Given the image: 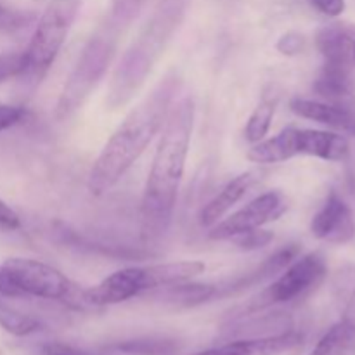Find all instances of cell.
<instances>
[{
  "mask_svg": "<svg viewBox=\"0 0 355 355\" xmlns=\"http://www.w3.org/2000/svg\"><path fill=\"white\" fill-rule=\"evenodd\" d=\"M194 123V101L184 96L170 104L162 137L153 158L141 205L144 241H158L168 231L175 211L179 187L186 170Z\"/></svg>",
  "mask_w": 355,
  "mask_h": 355,
  "instance_id": "cell-1",
  "label": "cell"
},
{
  "mask_svg": "<svg viewBox=\"0 0 355 355\" xmlns=\"http://www.w3.org/2000/svg\"><path fill=\"white\" fill-rule=\"evenodd\" d=\"M179 83V76L168 73L153 92L125 116L90 170L89 191L94 196H101L116 186L125 172L141 158L155 135L162 130Z\"/></svg>",
  "mask_w": 355,
  "mask_h": 355,
  "instance_id": "cell-2",
  "label": "cell"
},
{
  "mask_svg": "<svg viewBox=\"0 0 355 355\" xmlns=\"http://www.w3.org/2000/svg\"><path fill=\"white\" fill-rule=\"evenodd\" d=\"M191 0H158L151 16L121 59L111 82L107 104L111 110L123 106L134 97L146 76L158 62L166 44L182 23Z\"/></svg>",
  "mask_w": 355,
  "mask_h": 355,
  "instance_id": "cell-3",
  "label": "cell"
},
{
  "mask_svg": "<svg viewBox=\"0 0 355 355\" xmlns=\"http://www.w3.org/2000/svg\"><path fill=\"white\" fill-rule=\"evenodd\" d=\"M132 23L127 16L118 12L116 9L111 7L106 21L101 24L99 30L89 44L83 49L78 62L73 68L71 75L68 76V82L64 83L61 97L55 106V118L59 121L66 120L71 116L78 107L82 106L83 101L90 96L94 87L97 85L103 75L106 73L114 52H116V44L120 40V35L123 33L125 28Z\"/></svg>",
  "mask_w": 355,
  "mask_h": 355,
  "instance_id": "cell-4",
  "label": "cell"
},
{
  "mask_svg": "<svg viewBox=\"0 0 355 355\" xmlns=\"http://www.w3.org/2000/svg\"><path fill=\"white\" fill-rule=\"evenodd\" d=\"M23 297L61 302L73 311H96L85 297V288L73 283L61 270L40 260L12 257L2 263Z\"/></svg>",
  "mask_w": 355,
  "mask_h": 355,
  "instance_id": "cell-5",
  "label": "cell"
},
{
  "mask_svg": "<svg viewBox=\"0 0 355 355\" xmlns=\"http://www.w3.org/2000/svg\"><path fill=\"white\" fill-rule=\"evenodd\" d=\"M83 0H49L26 49L28 71H45L58 58Z\"/></svg>",
  "mask_w": 355,
  "mask_h": 355,
  "instance_id": "cell-6",
  "label": "cell"
},
{
  "mask_svg": "<svg viewBox=\"0 0 355 355\" xmlns=\"http://www.w3.org/2000/svg\"><path fill=\"white\" fill-rule=\"evenodd\" d=\"M328 274L326 259L319 252L295 259L279 277L250 305L248 312L260 311L276 304L293 302L321 284Z\"/></svg>",
  "mask_w": 355,
  "mask_h": 355,
  "instance_id": "cell-7",
  "label": "cell"
},
{
  "mask_svg": "<svg viewBox=\"0 0 355 355\" xmlns=\"http://www.w3.org/2000/svg\"><path fill=\"white\" fill-rule=\"evenodd\" d=\"M286 208L288 205L283 194L276 193V191L266 193L250 201L246 207H243L236 214L229 215L225 220L215 224L211 231L208 232V238L214 239V241H227V239L236 238L243 232L262 227L267 222L277 220L286 211Z\"/></svg>",
  "mask_w": 355,
  "mask_h": 355,
  "instance_id": "cell-8",
  "label": "cell"
},
{
  "mask_svg": "<svg viewBox=\"0 0 355 355\" xmlns=\"http://www.w3.org/2000/svg\"><path fill=\"white\" fill-rule=\"evenodd\" d=\"M314 238L329 245H347L355 238V218L347 201L331 191L311 224Z\"/></svg>",
  "mask_w": 355,
  "mask_h": 355,
  "instance_id": "cell-9",
  "label": "cell"
},
{
  "mask_svg": "<svg viewBox=\"0 0 355 355\" xmlns=\"http://www.w3.org/2000/svg\"><path fill=\"white\" fill-rule=\"evenodd\" d=\"M142 291H148L144 267H127L104 277L96 286L85 288V297L94 309H99L130 300Z\"/></svg>",
  "mask_w": 355,
  "mask_h": 355,
  "instance_id": "cell-10",
  "label": "cell"
},
{
  "mask_svg": "<svg viewBox=\"0 0 355 355\" xmlns=\"http://www.w3.org/2000/svg\"><path fill=\"white\" fill-rule=\"evenodd\" d=\"M295 114L328 125L343 134L355 135V97L347 101H318L295 97L290 103Z\"/></svg>",
  "mask_w": 355,
  "mask_h": 355,
  "instance_id": "cell-11",
  "label": "cell"
},
{
  "mask_svg": "<svg viewBox=\"0 0 355 355\" xmlns=\"http://www.w3.org/2000/svg\"><path fill=\"white\" fill-rule=\"evenodd\" d=\"M315 47L326 62L355 69V24L333 21L315 33Z\"/></svg>",
  "mask_w": 355,
  "mask_h": 355,
  "instance_id": "cell-12",
  "label": "cell"
},
{
  "mask_svg": "<svg viewBox=\"0 0 355 355\" xmlns=\"http://www.w3.org/2000/svg\"><path fill=\"white\" fill-rule=\"evenodd\" d=\"M302 342H304V336L291 329V331L279 333V335L234 340L222 347H215V349H208L193 355H281L300 347Z\"/></svg>",
  "mask_w": 355,
  "mask_h": 355,
  "instance_id": "cell-13",
  "label": "cell"
},
{
  "mask_svg": "<svg viewBox=\"0 0 355 355\" xmlns=\"http://www.w3.org/2000/svg\"><path fill=\"white\" fill-rule=\"evenodd\" d=\"M297 156H315L326 162H343L350 155V144L343 135L312 128H297L295 132Z\"/></svg>",
  "mask_w": 355,
  "mask_h": 355,
  "instance_id": "cell-14",
  "label": "cell"
},
{
  "mask_svg": "<svg viewBox=\"0 0 355 355\" xmlns=\"http://www.w3.org/2000/svg\"><path fill=\"white\" fill-rule=\"evenodd\" d=\"M253 180H255V173L253 172H245L241 175L234 177L210 203L205 205L200 215L201 225H205V227H214L215 224H218L220 218L248 193Z\"/></svg>",
  "mask_w": 355,
  "mask_h": 355,
  "instance_id": "cell-15",
  "label": "cell"
},
{
  "mask_svg": "<svg viewBox=\"0 0 355 355\" xmlns=\"http://www.w3.org/2000/svg\"><path fill=\"white\" fill-rule=\"evenodd\" d=\"M205 269H207V266L203 262H198V260L146 266V284H148V290L175 286V284H182L194 279L196 276L203 274Z\"/></svg>",
  "mask_w": 355,
  "mask_h": 355,
  "instance_id": "cell-16",
  "label": "cell"
},
{
  "mask_svg": "<svg viewBox=\"0 0 355 355\" xmlns=\"http://www.w3.org/2000/svg\"><path fill=\"white\" fill-rule=\"evenodd\" d=\"M295 132L297 128L288 127L270 139H262L255 142L246 153V158L260 165L288 162L297 156V144H295Z\"/></svg>",
  "mask_w": 355,
  "mask_h": 355,
  "instance_id": "cell-17",
  "label": "cell"
},
{
  "mask_svg": "<svg viewBox=\"0 0 355 355\" xmlns=\"http://www.w3.org/2000/svg\"><path fill=\"white\" fill-rule=\"evenodd\" d=\"M314 90L324 101H347L355 97L352 69L326 62L314 83Z\"/></svg>",
  "mask_w": 355,
  "mask_h": 355,
  "instance_id": "cell-18",
  "label": "cell"
},
{
  "mask_svg": "<svg viewBox=\"0 0 355 355\" xmlns=\"http://www.w3.org/2000/svg\"><path fill=\"white\" fill-rule=\"evenodd\" d=\"M309 355H355V329L342 319L326 331Z\"/></svg>",
  "mask_w": 355,
  "mask_h": 355,
  "instance_id": "cell-19",
  "label": "cell"
},
{
  "mask_svg": "<svg viewBox=\"0 0 355 355\" xmlns=\"http://www.w3.org/2000/svg\"><path fill=\"white\" fill-rule=\"evenodd\" d=\"M0 328L14 336H28L40 329V321L17 311L0 297Z\"/></svg>",
  "mask_w": 355,
  "mask_h": 355,
  "instance_id": "cell-20",
  "label": "cell"
},
{
  "mask_svg": "<svg viewBox=\"0 0 355 355\" xmlns=\"http://www.w3.org/2000/svg\"><path fill=\"white\" fill-rule=\"evenodd\" d=\"M274 113H276V101H274L272 97L266 96L260 101V104L255 107V111H253L252 116H250L248 123H246V141L252 142V144L262 141L267 135V132H269Z\"/></svg>",
  "mask_w": 355,
  "mask_h": 355,
  "instance_id": "cell-21",
  "label": "cell"
},
{
  "mask_svg": "<svg viewBox=\"0 0 355 355\" xmlns=\"http://www.w3.org/2000/svg\"><path fill=\"white\" fill-rule=\"evenodd\" d=\"M335 290L343 305V321L355 329V266H347L338 270Z\"/></svg>",
  "mask_w": 355,
  "mask_h": 355,
  "instance_id": "cell-22",
  "label": "cell"
},
{
  "mask_svg": "<svg viewBox=\"0 0 355 355\" xmlns=\"http://www.w3.org/2000/svg\"><path fill=\"white\" fill-rule=\"evenodd\" d=\"M114 349L128 355H166L175 350V343L166 338H141L118 343Z\"/></svg>",
  "mask_w": 355,
  "mask_h": 355,
  "instance_id": "cell-23",
  "label": "cell"
},
{
  "mask_svg": "<svg viewBox=\"0 0 355 355\" xmlns=\"http://www.w3.org/2000/svg\"><path fill=\"white\" fill-rule=\"evenodd\" d=\"M28 71V55L24 52H9L0 54V85L9 82L10 78L23 75Z\"/></svg>",
  "mask_w": 355,
  "mask_h": 355,
  "instance_id": "cell-24",
  "label": "cell"
},
{
  "mask_svg": "<svg viewBox=\"0 0 355 355\" xmlns=\"http://www.w3.org/2000/svg\"><path fill=\"white\" fill-rule=\"evenodd\" d=\"M231 241H234L243 250H259L274 241V232L263 231L262 227H259L253 229V231L243 232V234L232 238Z\"/></svg>",
  "mask_w": 355,
  "mask_h": 355,
  "instance_id": "cell-25",
  "label": "cell"
},
{
  "mask_svg": "<svg viewBox=\"0 0 355 355\" xmlns=\"http://www.w3.org/2000/svg\"><path fill=\"white\" fill-rule=\"evenodd\" d=\"M33 17H35L33 14L19 12V10H12L0 6V30L2 31L19 30V28L26 26L30 21H33Z\"/></svg>",
  "mask_w": 355,
  "mask_h": 355,
  "instance_id": "cell-26",
  "label": "cell"
},
{
  "mask_svg": "<svg viewBox=\"0 0 355 355\" xmlns=\"http://www.w3.org/2000/svg\"><path fill=\"white\" fill-rule=\"evenodd\" d=\"M26 116V111L21 106H10V104H0V132L16 127Z\"/></svg>",
  "mask_w": 355,
  "mask_h": 355,
  "instance_id": "cell-27",
  "label": "cell"
},
{
  "mask_svg": "<svg viewBox=\"0 0 355 355\" xmlns=\"http://www.w3.org/2000/svg\"><path fill=\"white\" fill-rule=\"evenodd\" d=\"M276 47L281 54L297 55L305 49V37L304 35L297 33V31H290V33H284L283 37L279 38Z\"/></svg>",
  "mask_w": 355,
  "mask_h": 355,
  "instance_id": "cell-28",
  "label": "cell"
},
{
  "mask_svg": "<svg viewBox=\"0 0 355 355\" xmlns=\"http://www.w3.org/2000/svg\"><path fill=\"white\" fill-rule=\"evenodd\" d=\"M21 227V218L9 205L0 200V231H17Z\"/></svg>",
  "mask_w": 355,
  "mask_h": 355,
  "instance_id": "cell-29",
  "label": "cell"
},
{
  "mask_svg": "<svg viewBox=\"0 0 355 355\" xmlns=\"http://www.w3.org/2000/svg\"><path fill=\"white\" fill-rule=\"evenodd\" d=\"M319 12L329 17H338L345 10V0H311Z\"/></svg>",
  "mask_w": 355,
  "mask_h": 355,
  "instance_id": "cell-30",
  "label": "cell"
},
{
  "mask_svg": "<svg viewBox=\"0 0 355 355\" xmlns=\"http://www.w3.org/2000/svg\"><path fill=\"white\" fill-rule=\"evenodd\" d=\"M0 297L2 298H24L23 293L17 290V286L14 284L12 277L9 276V272L6 270V267L0 266Z\"/></svg>",
  "mask_w": 355,
  "mask_h": 355,
  "instance_id": "cell-31",
  "label": "cell"
},
{
  "mask_svg": "<svg viewBox=\"0 0 355 355\" xmlns=\"http://www.w3.org/2000/svg\"><path fill=\"white\" fill-rule=\"evenodd\" d=\"M40 355H92L85 350L75 349L71 345H64V343H45L40 347Z\"/></svg>",
  "mask_w": 355,
  "mask_h": 355,
  "instance_id": "cell-32",
  "label": "cell"
},
{
  "mask_svg": "<svg viewBox=\"0 0 355 355\" xmlns=\"http://www.w3.org/2000/svg\"><path fill=\"white\" fill-rule=\"evenodd\" d=\"M35 2H45V0H35Z\"/></svg>",
  "mask_w": 355,
  "mask_h": 355,
  "instance_id": "cell-33",
  "label": "cell"
}]
</instances>
